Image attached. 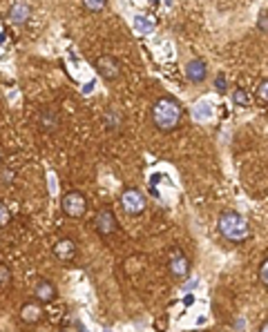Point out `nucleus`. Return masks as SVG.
I'll use <instances>...</instances> for the list:
<instances>
[{"label": "nucleus", "instance_id": "nucleus-1", "mask_svg": "<svg viewBox=\"0 0 268 332\" xmlns=\"http://www.w3.org/2000/svg\"><path fill=\"white\" fill-rule=\"evenodd\" d=\"M152 121L161 132H170L181 121V105L174 98H159L152 107Z\"/></svg>", "mask_w": 268, "mask_h": 332}, {"label": "nucleus", "instance_id": "nucleus-2", "mask_svg": "<svg viewBox=\"0 0 268 332\" xmlns=\"http://www.w3.org/2000/svg\"><path fill=\"white\" fill-rule=\"evenodd\" d=\"M219 232H222L228 241L242 243L250 237V225H248V221L244 219L239 212L228 210L219 216Z\"/></svg>", "mask_w": 268, "mask_h": 332}, {"label": "nucleus", "instance_id": "nucleus-3", "mask_svg": "<svg viewBox=\"0 0 268 332\" xmlns=\"http://www.w3.org/2000/svg\"><path fill=\"white\" fill-rule=\"evenodd\" d=\"M60 208L67 216H72V219H78V216L85 214V210H88V201H85V196L80 194V192L72 190L67 192L63 196V201H60Z\"/></svg>", "mask_w": 268, "mask_h": 332}, {"label": "nucleus", "instance_id": "nucleus-4", "mask_svg": "<svg viewBox=\"0 0 268 332\" xmlns=\"http://www.w3.org/2000/svg\"><path fill=\"white\" fill-rule=\"evenodd\" d=\"M121 201H123V208L130 212V214H141V212L146 210V196L138 190H132V187L123 192Z\"/></svg>", "mask_w": 268, "mask_h": 332}, {"label": "nucleus", "instance_id": "nucleus-5", "mask_svg": "<svg viewBox=\"0 0 268 332\" xmlns=\"http://www.w3.org/2000/svg\"><path fill=\"white\" fill-rule=\"evenodd\" d=\"M94 65H96L98 74L103 76L105 80H114V78H118V74H121V65L116 62L114 56H100Z\"/></svg>", "mask_w": 268, "mask_h": 332}, {"label": "nucleus", "instance_id": "nucleus-6", "mask_svg": "<svg viewBox=\"0 0 268 332\" xmlns=\"http://www.w3.org/2000/svg\"><path fill=\"white\" fill-rule=\"evenodd\" d=\"M42 306L38 301H27L25 306L20 308V319L25 321V324H38V321L42 319Z\"/></svg>", "mask_w": 268, "mask_h": 332}, {"label": "nucleus", "instance_id": "nucleus-7", "mask_svg": "<svg viewBox=\"0 0 268 332\" xmlns=\"http://www.w3.org/2000/svg\"><path fill=\"white\" fill-rule=\"evenodd\" d=\"M96 230H98L100 234H103V237H108V234L116 232V219H114L112 210L98 212V216H96Z\"/></svg>", "mask_w": 268, "mask_h": 332}, {"label": "nucleus", "instance_id": "nucleus-8", "mask_svg": "<svg viewBox=\"0 0 268 332\" xmlns=\"http://www.w3.org/2000/svg\"><path fill=\"white\" fill-rule=\"evenodd\" d=\"M30 16H32V7L27 2H14L12 9H9V20H12L14 25H22V22H27Z\"/></svg>", "mask_w": 268, "mask_h": 332}, {"label": "nucleus", "instance_id": "nucleus-9", "mask_svg": "<svg viewBox=\"0 0 268 332\" xmlns=\"http://www.w3.org/2000/svg\"><path fill=\"white\" fill-rule=\"evenodd\" d=\"M206 74H208V69H206L204 60L194 58L186 65V76H188V80H192V83H201V80L206 78Z\"/></svg>", "mask_w": 268, "mask_h": 332}, {"label": "nucleus", "instance_id": "nucleus-10", "mask_svg": "<svg viewBox=\"0 0 268 332\" xmlns=\"http://www.w3.org/2000/svg\"><path fill=\"white\" fill-rule=\"evenodd\" d=\"M34 292H36L38 303H52L56 299V288H54V283H50V281H38Z\"/></svg>", "mask_w": 268, "mask_h": 332}, {"label": "nucleus", "instance_id": "nucleus-11", "mask_svg": "<svg viewBox=\"0 0 268 332\" xmlns=\"http://www.w3.org/2000/svg\"><path fill=\"white\" fill-rule=\"evenodd\" d=\"M54 254L60 259V261H72L76 257V243L72 239H63L54 245Z\"/></svg>", "mask_w": 268, "mask_h": 332}, {"label": "nucleus", "instance_id": "nucleus-12", "mask_svg": "<svg viewBox=\"0 0 268 332\" xmlns=\"http://www.w3.org/2000/svg\"><path fill=\"white\" fill-rule=\"evenodd\" d=\"M170 272H172V277H186L188 274V259L176 254L170 261Z\"/></svg>", "mask_w": 268, "mask_h": 332}, {"label": "nucleus", "instance_id": "nucleus-13", "mask_svg": "<svg viewBox=\"0 0 268 332\" xmlns=\"http://www.w3.org/2000/svg\"><path fill=\"white\" fill-rule=\"evenodd\" d=\"M105 123H108L110 129H118V127H121V114H118L116 109H110V112H108V118H105Z\"/></svg>", "mask_w": 268, "mask_h": 332}, {"label": "nucleus", "instance_id": "nucleus-14", "mask_svg": "<svg viewBox=\"0 0 268 332\" xmlns=\"http://www.w3.org/2000/svg\"><path fill=\"white\" fill-rule=\"evenodd\" d=\"M232 100H234V105H242V107L250 105V98H248L246 89H237V91H234V94H232Z\"/></svg>", "mask_w": 268, "mask_h": 332}, {"label": "nucleus", "instance_id": "nucleus-15", "mask_svg": "<svg viewBox=\"0 0 268 332\" xmlns=\"http://www.w3.org/2000/svg\"><path fill=\"white\" fill-rule=\"evenodd\" d=\"M9 281H12V272H9L7 266H2V263H0V288L9 286Z\"/></svg>", "mask_w": 268, "mask_h": 332}, {"label": "nucleus", "instance_id": "nucleus-16", "mask_svg": "<svg viewBox=\"0 0 268 332\" xmlns=\"http://www.w3.org/2000/svg\"><path fill=\"white\" fill-rule=\"evenodd\" d=\"M9 221H12V212L4 203H0V228H4Z\"/></svg>", "mask_w": 268, "mask_h": 332}, {"label": "nucleus", "instance_id": "nucleus-17", "mask_svg": "<svg viewBox=\"0 0 268 332\" xmlns=\"http://www.w3.org/2000/svg\"><path fill=\"white\" fill-rule=\"evenodd\" d=\"M40 125H42V129H54L56 125H58V118H52L50 114H42V116H40Z\"/></svg>", "mask_w": 268, "mask_h": 332}, {"label": "nucleus", "instance_id": "nucleus-18", "mask_svg": "<svg viewBox=\"0 0 268 332\" xmlns=\"http://www.w3.org/2000/svg\"><path fill=\"white\" fill-rule=\"evenodd\" d=\"M257 98L268 103V80H262V83L257 85Z\"/></svg>", "mask_w": 268, "mask_h": 332}, {"label": "nucleus", "instance_id": "nucleus-19", "mask_svg": "<svg viewBox=\"0 0 268 332\" xmlns=\"http://www.w3.org/2000/svg\"><path fill=\"white\" fill-rule=\"evenodd\" d=\"M260 279L264 281V286H268V259L262 263V268H260Z\"/></svg>", "mask_w": 268, "mask_h": 332}, {"label": "nucleus", "instance_id": "nucleus-20", "mask_svg": "<svg viewBox=\"0 0 268 332\" xmlns=\"http://www.w3.org/2000/svg\"><path fill=\"white\" fill-rule=\"evenodd\" d=\"M83 7L90 9V11H100L105 7V2H83Z\"/></svg>", "mask_w": 268, "mask_h": 332}, {"label": "nucleus", "instance_id": "nucleus-21", "mask_svg": "<svg viewBox=\"0 0 268 332\" xmlns=\"http://www.w3.org/2000/svg\"><path fill=\"white\" fill-rule=\"evenodd\" d=\"M214 85H217V89H219V91H224V89H226V78H224V76H217Z\"/></svg>", "mask_w": 268, "mask_h": 332}, {"label": "nucleus", "instance_id": "nucleus-22", "mask_svg": "<svg viewBox=\"0 0 268 332\" xmlns=\"http://www.w3.org/2000/svg\"><path fill=\"white\" fill-rule=\"evenodd\" d=\"M257 27H260V29H264V31H268V16L264 13V16L260 18V22H257Z\"/></svg>", "mask_w": 268, "mask_h": 332}, {"label": "nucleus", "instance_id": "nucleus-23", "mask_svg": "<svg viewBox=\"0 0 268 332\" xmlns=\"http://www.w3.org/2000/svg\"><path fill=\"white\" fill-rule=\"evenodd\" d=\"M260 332H268V321H266V324H264V326H262V328H260Z\"/></svg>", "mask_w": 268, "mask_h": 332}, {"label": "nucleus", "instance_id": "nucleus-24", "mask_svg": "<svg viewBox=\"0 0 268 332\" xmlns=\"http://www.w3.org/2000/svg\"><path fill=\"white\" fill-rule=\"evenodd\" d=\"M60 332H67V330H60Z\"/></svg>", "mask_w": 268, "mask_h": 332}]
</instances>
